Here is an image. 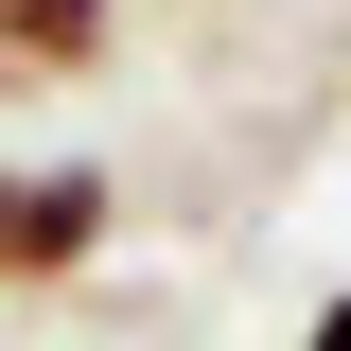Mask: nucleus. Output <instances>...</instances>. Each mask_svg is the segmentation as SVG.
<instances>
[{
  "mask_svg": "<svg viewBox=\"0 0 351 351\" xmlns=\"http://www.w3.org/2000/svg\"><path fill=\"white\" fill-rule=\"evenodd\" d=\"M299 351H351V281H334V299H316V316H299Z\"/></svg>",
  "mask_w": 351,
  "mask_h": 351,
  "instance_id": "nucleus-3",
  "label": "nucleus"
},
{
  "mask_svg": "<svg viewBox=\"0 0 351 351\" xmlns=\"http://www.w3.org/2000/svg\"><path fill=\"white\" fill-rule=\"evenodd\" d=\"M106 228H123V176H106V158H0V299L88 281Z\"/></svg>",
  "mask_w": 351,
  "mask_h": 351,
  "instance_id": "nucleus-1",
  "label": "nucleus"
},
{
  "mask_svg": "<svg viewBox=\"0 0 351 351\" xmlns=\"http://www.w3.org/2000/svg\"><path fill=\"white\" fill-rule=\"evenodd\" d=\"M106 36H123V0H0V106L18 88H88Z\"/></svg>",
  "mask_w": 351,
  "mask_h": 351,
  "instance_id": "nucleus-2",
  "label": "nucleus"
}]
</instances>
